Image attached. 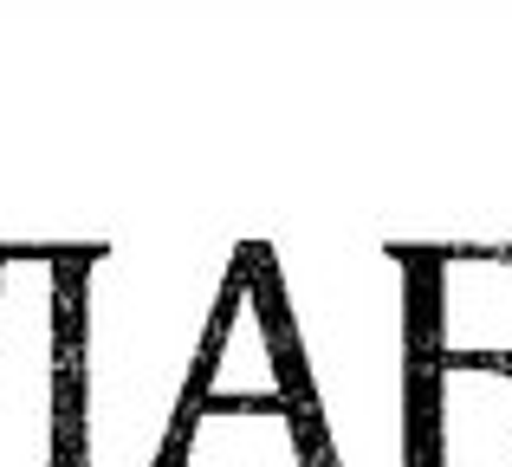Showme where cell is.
I'll return each instance as SVG.
<instances>
[{
    "label": "cell",
    "instance_id": "obj_4",
    "mask_svg": "<svg viewBox=\"0 0 512 467\" xmlns=\"http://www.w3.org/2000/svg\"><path fill=\"white\" fill-rule=\"evenodd\" d=\"M65 266L72 247H0V467H65Z\"/></svg>",
    "mask_w": 512,
    "mask_h": 467
},
{
    "label": "cell",
    "instance_id": "obj_1",
    "mask_svg": "<svg viewBox=\"0 0 512 467\" xmlns=\"http://www.w3.org/2000/svg\"><path fill=\"white\" fill-rule=\"evenodd\" d=\"M240 240H98L65 266V467H169Z\"/></svg>",
    "mask_w": 512,
    "mask_h": 467
},
{
    "label": "cell",
    "instance_id": "obj_2",
    "mask_svg": "<svg viewBox=\"0 0 512 467\" xmlns=\"http://www.w3.org/2000/svg\"><path fill=\"white\" fill-rule=\"evenodd\" d=\"M169 467H331L273 240H240Z\"/></svg>",
    "mask_w": 512,
    "mask_h": 467
},
{
    "label": "cell",
    "instance_id": "obj_3",
    "mask_svg": "<svg viewBox=\"0 0 512 467\" xmlns=\"http://www.w3.org/2000/svg\"><path fill=\"white\" fill-rule=\"evenodd\" d=\"M286 279V273H279ZM292 331H299L305 383L318 403L331 467H402L409 442V377L422 351V247L396 240V279L383 299H363V253L331 279V305H305L286 292Z\"/></svg>",
    "mask_w": 512,
    "mask_h": 467
},
{
    "label": "cell",
    "instance_id": "obj_5",
    "mask_svg": "<svg viewBox=\"0 0 512 467\" xmlns=\"http://www.w3.org/2000/svg\"><path fill=\"white\" fill-rule=\"evenodd\" d=\"M402 467H512V344H448L422 318Z\"/></svg>",
    "mask_w": 512,
    "mask_h": 467
}]
</instances>
